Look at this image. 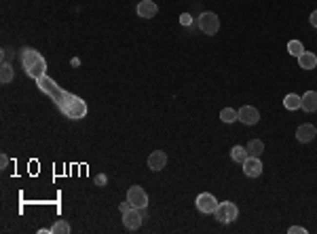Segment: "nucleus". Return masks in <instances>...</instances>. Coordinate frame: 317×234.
Instances as JSON below:
<instances>
[{"instance_id": "f257e3e1", "label": "nucleus", "mask_w": 317, "mask_h": 234, "mask_svg": "<svg viewBox=\"0 0 317 234\" xmlns=\"http://www.w3.org/2000/svg\"><path fill=\"white\" fill-rule=\"evenodd\" d=\"M36 85H38V89H40L42 93H47V97L53 101V104L57 106V110H59L66 118H70V120H80V118L87 116V104H85V99L76 97V95L66 91V89H61L53 78H49L47 74L40 76V78L36 80Z\"/></svg>"}, {"instance_id": "f03ea898", "label": "nucleus", "mask_w": 317, "mask_h": 234, "mask_svg": "<svg viewBox=\"0 0 317 234\" xmlns=\"http://www.w3.org/2000/svg\"><path fill=\"white\" fill-rule=\"evenodd\" d=\"M21 63H23L25 74L32 76L34 80L47 74V61H44V57L36 49H30V47L21 49Z\"/></svg>"}, {"instance_id": "7ed1b4c3", "label": "nucleus", "mask_w": 317, "mask_h": 234, "mask_svg": "<svg viewBox=\"0 0 317 234\" xmlns=\"http://www.w3.org/2000/svg\"><path fill=\"white\" fill-rule=\"evenodd\" d=\"M199 30L203 32V34H207V36L218 34V30H220V19H218V15H216V13H212V11L201 13V15H199Z\"/></svg>"}, {"instance_id": "20e7f679", "label": "nucleus", "mask_w": 317, "mask_h": 234, "mask_svg": "<svg viewBox=\"0 0 317 234\" xmlns=\"http://www.w3.org/2000/svg\"><path fill=\"white\" fill-rule=\"evenodd\" d=\"M216 219L220 221V224H231V221L237 219V215H239V209L235 202L231 200H224V202H220L218 209H216Z\"/></svg>"}, {"instance_id": "39448f33", "label": "nucleus", "mask_w": 317, "mask_h": 234, "mask_svg": "<svg viewBox=\"0 0 317 234\" xmlns=\"http://www.w3.org/2000/svg\"><path fill=\"white\" fill-rule=\"evenodd\" d=\"M127 202H129L131 207H136V209H144L148 207V194L144 192V188L142 186H131L129 190H127Z\"/></svg>"}, {"instance_id": "423d86ee", "label": "nucleus", "mask_w": 317, "mask_h": 234, "mask_svg": "<svg viewBox=\"0 0 317 234\" xmlns=\"http://www.w3.org/2000/svg\"><path fill=\"white\" fill-rule=\"evenodd\" d=\"M142 219H144L142 209L129 207V209H127V211L123 213V226L127 228V230H131V232L139 230V226H142Z\"/></svg>"}, {"instance_id": "0eeeda50", "label": "nucleus", "mask_w": 317, "mask_h": 234, "mask_svg": "<svg viewBox=\"0 0 317 234\" xmlns=\"http://www.w3.org/2000/svg\"><path fill=\"white\" fill-rule=\"evenodd\" d=\"M195 205L197 209H199L201 213H216V209H218L220 202L216 200V196L214 194H209V192H201L199 196H197V200H195Z\"/></svg>"}, {"instance_id": "6e6552de", "label": "nucleus", "mask_w": 317, "mask_h": 234, "mask_svg": "<svg viewBox=\"0 0 317 234\" xmlns=\"http://www.w3.org/2000/svg\"><path fill=\"white\" fill-rule=\"evenodd\" d=\"M237 114H239V120H241V123L247 125V126L256 125L258 120H260V112H258L254 106H243V108H239Z\"/></svg>"}, {"instance_id": "1a4fd4ad", "label": "nucleus", "mask_w": 317, "mask_h": 234, "mask_svg": "<svg viewBox=\"0 0 317 234\" xmlns=\"http://www.w3.org/2000/svg\"><path fill=\"white\" fill-rule=\"evenodd\" d=\"M315 135H317V129H315V125H311V123H304V125H300V126L296 129V139H298L300 144L313 142Z\"/></svg>"}, {"instance_id": "9d476101", "label": "nucleus", "mask_w": 317, "mask_h": 234, "mask_svg": "<svg viewBox=\"0 0 317 234\" xmlns=\"http://www.w3.org/2000/svg\"><path fill=\"white\" fill-rule=\"evenodd\" d=\"M243 173L247 177H260V173H262V162H260V158L247 156L243 161Z\"/></svg>"}, {"instance_id": "9b49d317", "label": "nucleus", "mask_w": 317, "mask_h": 234, "mask_svg": "<svg viewBox=\"0 0 317 234\" xmlns=\"http://www.w3.org/2000/svg\"><path fill=\"white\" fill-rule=\"evenodd\" d=\"M167 164V154L163 150H155L148 154V169L150 171H161Z\"/></svg>"}, {"instance_id": "f8f14e48", "label": "nucleus", "mask_w": 317, "mask_h": 234, "mask_svg": "<svg viewBox=\"0 0 317 234\" xmlns=\"http://www.w3.org/2000/svg\"><path fill=\"white\" fill-rule=\"evenodd\" d=\"M138 15L139 17H144V19H152L158 13V6L157 2H152V0H142V2L138 4Z\"/></svg>"}, {"instance_id": "ddd939ff", "label": "nucleus", "mask_w": 317, "mask_h": 234, "mask_svg": "<svg viewBox=\"0 0 317 234\" xmlns=\"http://www.w3.org/2000/svg\"><path fill=\"white\" fill-rule=\"evenodd\" d=\"M300 108L304 112H317V91H307L300 97Z\"/></svg>"}, {"instance_id": "4468645a", "label": "nucleus", "mask_w": 317, "mask_h": 234, "mask_svg": "<svg viewBox=\"0 0 317 234\" xmlns=\"http://www.w3.org/2000/svg\"><path fill=\"white\" fill-rule=\"evenodd\" d=\"M298 66L302 70H313L317 68V55L311 53V51H304L302 55H298Z\"/></svg>"}, {"instance_id": "2eb2a0df", "label": "nucleus", "mask_w": 317, "mask_h": 234, "mask_svg": "<svg viewBox=\"0 0 317 234\" xmlns=\"http://www.w3.org/2000/svg\"><path fill=\"white\" fill-rule=\"evenodd\" d=\"M245 148H247V154H250V156L260 158V156L264 154V144H262V139H252V142L247 144Z\"/></svg>"}, {"instance_id": "dca6fc26", "label": "nucleus", "mask_w": 317, "mask_h": 234, "mask_svg": "<svg viewBox=\"0 0 317 234\" xmlns=\"http://www.w3.org/2000/svg\"><path fill=\"white\" fill-rule=\"evenodd\" d=\"M15 78V72H13V66L11 63H2V68H0V82L6 85V82H11Z\"/></svg>"}, {"instance_id": "f3484780", "label": "nucleus", "mask_w": 317, "mask_h": 234, "mask_svg": "<svg viewBox=\"0 0 317 234\" xmlns=\"http://www.w3.org/2000/svg\"><path fill=\"white\" fill-rule=\"evenodd\" d=\"M247 156H250V154H247V148H243V145H235V148L231 150V158H233L235 162L243 164V161H245Z\"/></svg>"}, {"instance_id": "a211bd4d", "label": "nucleus", "mask_w": 317, "mask_h": 234, "mask_svg": "<svg viewBox=\"0 0 317 234\" xmlns=\"http://www.w3.org/2000/svg\"><path fill=\"white\" fill-rule=\"evenodd\" d=\"M220 120L226 125H231L235 120H239V114H237V110H233V108H224V110L220 112Z\"/></svg>"}, {"instance_id": "6ab92c4d", "label": "nucleus", "mask_w": 317, "mask_h": 234, "mask_svg": "<svg viewBox=\"0 0 317 234\" xmlns=\"http://www.w3.org/2000/svg\"><path fill=\"white\" fill-rule=\"evenodd\" d=\"M283 106L288 108V110H300V97H298V95H294V93L285 95Z\"/></svg>"}, {"instance_id": "aec40b11", "label": "nucleus", "mask_w": 317, "mask_h": 234, "mask_svg": "<svg viewBox=\"0 0 317 234\" xmlns=\"http://www.w3.org/2000/svg\"><path fill=\"white\" fill-rule=\"evenodd\" d=\"M70 230H72V228H70V224L66 219H59V221H55L53 224V228H51V234H68Z\"/></svg>"}, {"instance_id": "412c9836", "label": "nucleus", "mask_w": 317, "mask_h": 234, "mask_svg": "<svg viewBox=\"0 0 317 234\" xmlns=\"http://www.w3.org/2000/svg\"><path fill=\"white\" fill-rule=\"evenodd\" d=\"M288 51H290V53L294 55V57H298V55L304 53V47H302L300 40H290V42H288Z\"/></svg>"}, {"instance_id": "4be33fe9", "label": "nucleus", "mask_w": 317, "mask_h": 234, "mask_svg": "<svg viewBox=\"0 0 317 234\" xmlns=\"http://www.w3.org/2000/svg\"><path fill=\"white\" fill-rule=\"evenodd\" d=\"M106 183H108V177L104 173H99L98 177H95V186H98V188H104Z\"/></svg>"}, {"instance_id": "5701e85b", "label": "nucleus", "mask_w": 317, "mask_h": 234, "mask_svg": "<svg viewBox=\"0 0 317 234\" xmlns=\"http://www.w3.org/2000/svg\"><path fill=\"white\" fill-rule=\"evenodd\" d=\"M180 23L182 25H190V23H193V17H190L188 13H182V15H180Z\"/></svg>"}, {"instance_id": "b1692460", "label": "nucleus", "mask_w": 317, "mask_h": 234, "mask_svg": "<svg viewBox=\"0 0 317 234\" xmlns=\"http://www.w3.org/2000/svg\"><path fill=\"white\" fill-rule=\"evenodd\" d=\"M288 232H290V234H296V232H300V234H307V228H302V226H292Z\"/></svg>"}, {"instance_id": "393cba45", "label": "nucleus", "mask_w": 317, "mask_h": 234, "mask_svg": "<svg viewBox=\"0 0 317 234\" xmlns=\"http://www.w3.org/2000/svg\"><path fill=\"white\" fill-rule=\"evenodd\" d=\"M309 21H311V25H313V28H317V9L311 13V17H309Z\"/></svg>"}, {"instance_id": "a878e982", "label": "nucleus", "mask_w": 317, "mask_h": 234, "mask_svg": "<svg viewBox=\"0 0 317 234\" xmlns=\"http://www.w3.org/2000/svg\"><path fill=\"white\" fill-rule=\"evenodd\" d=\"M6 164H9V156H6V154H2V156H0V167H2V169H6Z\"/></svg>"}, {"instance_id": "bb28decb", "label": "nucleus", "mask_w": 317, "mask_h": 234, "mask_svg": "<svg viewBox=\"0 0 317 234\" xmlns=\"http://www.w3.org/2000/svg\"><path fill=\"white\" fill-rule=\"evenodd\" d=\"M129 207H131L129 202H120V207H119V209H120V213H125V211H127V209H129Z\"/></svg>"}]
</instances>
